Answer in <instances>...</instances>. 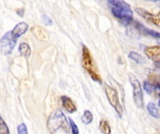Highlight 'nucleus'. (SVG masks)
Instances as JSON below:
<instances>
[{
    "mask_svg": "<svg viewBox=\"0 0 160 134\" xmlns=\"http://www.w3.org/2000/svg\"><path fill=\"white\" fill-rule=\"evenodd\" d=\"M17 131H18V134H28V132H27V128H26L25 124H23V123H22V124H20L18 126Z\"/></svg>",
    "mask_w": 160,
    "mask_h": 134,
    "instance_id": "412c9836",
    "label": "nucleus"
},
{
    "mask_svg": "<svg viewBox=\"0 0 160 134\" xmlns=\"http://www.w3.org/2000/svg\"><path fill=\"white\" fill-rule=\"evenodd\" d=\"M155 65H156L157 68L160 69V62H155Z\"/></svg>",
    "mask_w": 160,
    "mask_h": 134,
    "instance_id": "5701e85b",
    "label": "nucleus"
},
{
    "mask_svg": "<svg viewBox=\"0 0 160 134\" xmlns=\"http://www.w3.org/2000/svg\"><path fill=\"white\" fill-rule=\"evenodd\" d=\"M145 55L156 62H160V46H152V47H146L144 49Z\"/></svg>",
    "mask_w": 160,
    "mask_h": 134,
    "instance_id": "1a4fd4ad",
    "label": "nucleus"
},
{
    "mask_svg": "<svg viewBox=\"0 0 160 134\" xmlns=\"http://www.w3.org/2000/svg\"><path fill=\"white\" fill-rule=\"evenodd\" d=\"M105 93L110 102V104L115 109L119 118H122L124 109L119 102V96H118V92L116 91V90H114L113 88H112L110 86H105Z\"/></svg>",
    "mask_w": 160,
    "mask_h": 134,
    "instance_id": "20e7f679",
    "label": "nucleus"
},
{
    "mask_svg": "<svg viewBox=\"0 0 160 134\" xmlns=\"http://www.w3.org/2000/svg\"><path fill=\"white\" fill-rule=\"evenodd\" d=\"M0 134H9V130L8 128V125L2 118L0 115Z\"/></svg>",
    "mask_w": 160,
    "mask_h": 134,
    "instance_id": "a211bd4d",
    "label": "nucleus"
},
{
    "mask_svg": "<svg viewBox=\"0 0 160 134\" xmlns=\"http://www.w3.org/2000/svg\"><path fill=\"white\" fill-rule=\"evenodd\" d=\"M28 24L26 22H19L12 30H11V35L12 36L17 40L20 36L24 35L27 30H28Z\"/></svg>",
    "mask_w": 160,
    "mask_h": 134,
    "instance_id": "9d476101",
    "label": "nucleus"
},
{
    "mask_svg": "<svg viewBox=\"0 0 160 134\" xmlns=\"http://www.w3.org/2000/svg\"><path fill=\"white\" fill-rule=\"evenodd\" d=\"M128 57L137 63H144V62H145L144 58L141 54H139V53H137L135 51H130L129 54H128Z\"/></svg>",
    "mask_w": 160,
    "mask_h": 134,
    "instance_id": "dca6fc26",
    "label": "nucleus"
},
{
    "mask_svg": "<svg viewBox=\"0 0 160 134\" xmlns=\"http://www.w3.org/2000/svg\"><path fill=\"white\" fill-rule=\"evenodd\" d=\"M136 11L145 21L155 24L156 26H158V27L160 28V12L158 13V14H152L149 11H147V10H145V9H143L142 7H137Z\"/></svg>",
    "mask_w": 160,
    "mask_h": 134,
    "instance_id": "6e6552de",
    "label": "nucleus"
},
{
    "mask_svg": "<svg viewBox=\"0 0 160 134\" xmlns=\"http://www.w3.org/2000/svg\"><path fill=\"white\" fill-rule=\"evenodd\" d=\"M47 126H48L49 131L52 134H55L60 130H63L64 132H66L68 133V129L70 127V126H68L66 116L59 109L55 110L54 112H52L50 115Z\"/></svg>",
    "mask_w": 160,
    "mask_h": 134,
    "instance_id": "f03ea898",
    "label": "nucleus"
},
{
    "mask_svg": "<svg viewBox=\"0 0 160 134\" xmlns=\"http://www.w3.org/2000/svg\"><path fill=\"white\" fill-rule=\"evenodd\" d=\"M128 79H129V82L133 88L134 103L139 108H142L143 106V94H142V86H141L139 80L132 74H128Z\"/></svg>",
    "mask_w": 160,
    "mask_h": 134,
    "instance_id": "39448f33",
    "label": "nucleus"
},
{
    "mask_svg": "<svg viewBox=\"0 0 160 134\" xmlns=\"http://www.w3.org/2000/svg\"><path fill=\"white\" fill-rule=\"evenodd\" d=\"M61 102H62V104H63L64 108H65L68 113L72 114V113H75V112L77 111L76 105L74 104L73 101H72L69 97H68V96H62V97H61Z\"/></svg>",
    "mask_w": 160,
    "mask_h": 134,
    "instance_id": "9b49d317",
    "label": "nucleus"
},
{
    "mask_svg": "<svg viewBox=\"0 0 160 134\" xmlns=\"http://www.w3.org/2000/svg\"><path fill=\"white\" fill-rule=\"evenodd\" d=\"M17 40L12 36L11 31L7 32L0 39V49L3 54L9 55L13 51Z\"/></svg>",
    "mask_w": 160,
    "mask_h": 134,
    "instance_id": "423d86ee",
    "label": "nucleus"
},
{
    "mask_svg": "<svg viewBox=\"0 0 160 134\" xmlns=\"http://www.w3.org/2000/svg\"><path fill=\"white\" fill-rule=\"evenodd\" d=\"M82 65L93 80H95L98 83H101V77L97 71L91 53L84 45L82 46Z\"/></svg>",
    "mask_w": 160,
    "mask_h": 134,
    "instance_id": "7ed1b4c3",
    "label": "nucleus"
},
{
    "mask_svg": "<svg viewBox=\"0 0 160 134\" xmlns=\"http://www.w3.org/2000/svg\"><path fill=\"white\" fill-rule=\"evenodd\" d=\"M147 1H160V0H147Z\"/></svg>",
    "mask_w": 160,
    "mask_h": 134,
    "instance_id": "b1692460",
    "label": "nucleus"
},
{
    "mask_svg": "<svg viewBox=\"0 0 160 134\" xmlns=\"http://www.w3.org/2000/svg\"><path fill=\"white\" fill-rule=\"evenodd\" d=\"M159 97H160V94H159ZM158 106L160 107V100H159V102H158Z\"/></svg>",
    "mask_w": 160,
    "mask_h": 134,
    "instance_id": "393cba45",
    "label": "nucleus"
},
{
    "mask_svg": "<svg viewBox=\"0 0 160 134\" xmlns=\"http://www.w3.org/2000/svg\"><path fill=\"white\" fill-rule=\"evenodd\" d=\"M69 126H70V129H71V132H72V134L80 133V132H79V128L77 127L76 123H75L71 118H69Z\"/></svg>",
    "mask_w": 160,
    "mask_h": 134,
    "instance_id": "aec40b11",
    "label": "nucleus"
},
{
    "mask_svg": "<svg viewBox=\"0 0 160 134\" xmlns=\"http://www.w3.org/2000/svg\"><path fill=\"white\" fill-rule=\"evenodd\" d=\"M129 24H132L134 29L136 30L137 33H139L140 35H145V36H150V37H153V38H158L160 39V33L159 32H157V31H154V30H151V29H148L146 28L144 25H142V23L140 22H137V21H132Z\"/></svg>",
    "mask_w": 160,
    "mask_h": 134,
    "instance_id": "0eeeda50",
    "label": "nucleus"
},
{
    "mask_svg": "<svg viewBox=\"0 0 160 134\" xmlns=\"http://www.w3.org/2000/svg\"><path fill=\"white\" fill-rule=\"evenodd\" d=\"M82 121L85 125H89L93 121V114L89 110H85L83 112V115L82 117Z\"/></svg>",
    "mask_w": 160,
    "mask_h": 134,
    "instance_id": "f3484780",
    "label": "nucleus"
},
{
    "mask_svg": "<svg viewBox=\"0 0 160 134\" xmlns=\"http://www.w3.org/2000/svg\"><path fill=\"white\" fill-rule=\"evenodd\" d=\"M107 2L112 14L120 22L128 25L133 21V11L131 7L125 0H107Z\"/></svg>",
    "mask_w": 160,
    "mask_h": 134,
    "instance_id": "f257e3e1",
    "label": "nucleus"
},
{
    "mask_svg": "<svg viewBox=\"0 0 160 134\" xmlns=\"http://www.w3.org/2000/svg\"><path fill=\"white\" fill-rule=\"evenodd\" d=\"M42 19H43L44 22H45L47 25H52V21L46 14H43V15H42Z\"/></svg>",
    "mask_w": 160,
    "mask_h": 134,
    "instance_id": "4be33fe9",
    "label": "nucleus"
},
{
    "mask_svg": "<svg viewBox=\"0 0 160 134\" xmlns=\"http://www.w3.org/2000/svg\"><path fill=\"white\" fill-rule=\"evenodd\" d=\"M19 52L25 58H29L31 55V49L27 43H21L19 46Z\"/></svg>",
    "mask_w": 160,
    "mask_h": 134,
    "instance_id": "ddd939ff",
    "label": "nucleus"
},
{
    "mask_svg": "<svg viewBox=\"0 0 160 134\" xmlns=\"http://www.w3.org/2000/svg\"><path fill=\"white\" fill-rule=\"evenodd\" d=\"M147 110L149 112V114L153 117V118H159L160 114L159 111H158V108L157 107V105L153 103H149L147 104Z\"/></svg>",
    "mask_w": 160,
    "mask_h": 134,
    "instance_id": "4468645a",
    "label": "nucleus"
},
{
    "mask_svg": "<svg viewBox=\"0 0 160 134\" xmlns=\"http://www.w3.org/2000/svg\"><path fill=\"white\" fill-rule=\"evenodd\" d=\"M33 35L39 40H46L48 38V34L47 32L41 27V26H34L31 29Z\"/></svg>",
    "mask_w": 160,
    "mask_h": 134,
    "instance_id": "f8f14e48",
    "label": "nucleus"
},
{
    "mask_svg": "<svg viewBox=\"0 0 160 134\" xmlns=\"http://www.w3.org/2000/svg\"><path fill=\"white\" fill-rule=\"evenodd\" d=\"M143 88H144L145 91H146L147 93H149V94H151V93H153L155 90H157V88H156L152 83H150L149 81H145V82L143 83Z\"/></svg>",
    "mask_w": 160,
    "mask_h": 134,
    "instance_id": "6ab92c4d",
    "label": "nucleus"
},
{
    "mask_svg": "<svg viewBox=\"0 0 160 134\" xmlns=\"http://www.w3.org/2000/svg\"><path fill=\"white\" fill-rule=\"evenodd\" d=\"M99 130L103 134H111L112 133V129L110 127L109 122L106 119H102L99 122Z\"/></svg>",
    "mask_w": 160,
    "mask_h": 134,
    "instance_id": "2eb2a0df",
    "label": "nucleus"
}]
</instances>
